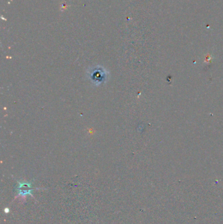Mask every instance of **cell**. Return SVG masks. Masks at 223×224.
<instances>
[{
	"label": "cell",
	"mask_w": 223,
	"mask_h": 224,
	"mask_svg": "<svg viewBox=\"0 0 223 224\" xmlns=\"http://www.w3.org/2000/svg\"><path fill=\"white\" fill-rule=\"evenodd\" d=\"M109 72L101 66L90 68L87 71L88 80L94 85L99 86L105 83L108 77Z\"/></svg>",
	"instance_id": "1"
}]
</instances>
